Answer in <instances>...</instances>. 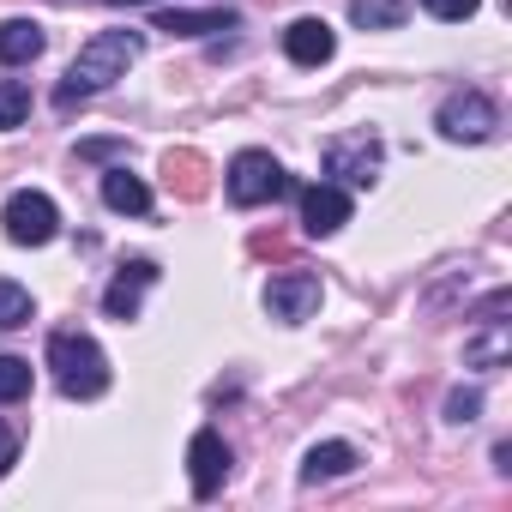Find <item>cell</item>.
Here are the masks:
<instances>
[{"instance_id": "obj_26", "label": "cell", "mask_w": 512, "mask_h": 512, "mask_svg": "<svg viewBox=\"0 0 512 512\" xmlns=\"http://www.w3.org/2000/svg\"><path fill=\"white\" fill-rule=\"evenodd\" d=\"M109 7H151V0H109Z\"/></svg>"}, {"instance_id": "obj_16", "label": "cell", "mask_w": 512, "mask_h": 512, "mask_svg": "<svg viewBox=\"0 0 512 512\" xmlns=\"http://www.w3.org/2000/svg\"><path fill=\"white\" fill-rule=\"evenodd\" d=\"M241 19L229 13V7H205V13H187V7H169V13H157V31H169V37H211V31H235Z\"/></svg>"}, {"instance_id": "obj_24", "label": "cell", "mask_w": 512, "mask_h": 512, "mask_svg": "<svg viewBox=\"0 0 512 512\" xmlns=\"http://www.w3.org/2000/svg\"><path fill=\"white\" fill-rule=\"evenodd\" d=\"M115 157H127V139H85L79 145V163H115Z\"/></svg>"}, {"instance_id": "obj_17", "label": "cell", "mask_w": 512, "mask_h": 512, "mask_svg": "<svg viewBox=\"0 0 512 512\" xmlns=\"http://www.w3.org/2000/svg\"><path fill=\"white\" fill-rule=\"evenodd\" d=\"M163 175H169V187H175L181 199H199V193L211 187V181H205V175H211V169H205V157H199V151H187V145L163 157Z\"/></svg>"}, {"instance_id": "obj_25", "label": "cell", "mask_w": 512, "mask_h": 512, "mask_svg": "<svg viewBox=\"0 0 512 512\" xmlns=\"http://www.w3.org/2000/svg\"><path fill=\"white\" fill-rule=\"evenodd\" d=\"M13 464H19V434H13V428H0V476H7Z\"/></svg>"}, {"instance_id": "obj_7", "label": "cell", "mask_w": 512, "mask_h": 512, "mask_svg": "<svg viewBox=\"0 0 512 512\" xmlns=\"http://www.w3.org/2000/svg\"><path fill=\"white\" fill-rule=\"evenodd\" d=\"M163 278V266L157 260H121V272L109 278V290H103V314L109 320H139V308H145V290Z\"/></svg>"}, {"instance_id": "obj_23", "label": "cell", "mask_w": 512, "mask_h": 512, "mask_svg": "<svg viewBox=\"0 0 512 512\" xmlns=\"http://www.w3.org/2000/svg\"><path fill=\"white\" fill-rule=\"evenodd\" d=\"M476 7L482 0H422V13L440 19V25H464V19H476Z\"/></svg>"}, {"instance_id": "obj_2", "label": "cell", "mask_w": 512, "mask_h": 512, "mask_svg": "<svg viewBox=\"0 0 512 512\" xmlns=\"http://www.w3.org/2000/svg\"><path fill=\"white\" fill-rule=\"evenodd\" d=\"M49 374H55L61 398H73V404H91V398L109 392V356H103V344L91 332H73V326L49 332Z\"/></svg>"}, {"instance_id": "obj_8", "label": "cell", "mask_w": 512, "mask_h": 512, "mask_svg": "<svg viewBox=\"0 0 512 512\" xmlns=\"http://www.w3.org/2000/svg\"><path fill=\"white\" fill-rule=\"evenodd\" d=\"M320 278L314 272H278L272 284H266V314L278 320V326H302L314 308H320Z\"/></svg>"}, {"instance_id": "obj_3", "label": "cell", "mask_w": 512, "mask_h": 512, "mask_svg": "<svg viewBox=\"0 0 512 512\" xmlns=\"http://www.w3.org/2000/svg\"><path fill=\"white\" fill-rule=\"evenodd\" d=\"M223 187H229V205L253 211V205H272L290 193V175L272 151H235L229 169H223Z\"/></svg>"}, {"instance_id": "obj_18", "label": "cell", "mask_w": 512, "mask_h": 512, "mask_svg": "<svg viewBox=\"0 0 512 512\" xmlns=\"http://www.w3.org/2000/svg\"><path fill=\"white\" fill-rule=\"evenodd\" d=\"M404 19H410V0H350L356 31H398Z\"/></svg>"}, {"instance_id": "obj_6", "label": "cell", "mask_w": 512, "mask_h": 512, "mask_svg": "<svg viewBox=\"0 0 512 512\" xmlns=\"http://www.w3.org/2000/svg\"><path fill=\"white\" fill-rule=\"evenodd\" d=\"M380 163H386V145L374 133H350V139H332L326 145V175L338 187H374L380 181Z\"/></svg>"}, {"instance_id": "obj_22", "label": "cell", "mask_w": 512, "mask_h": 512, "mask_svg": "<svg viewBox=\"0 0 512 512\" xmlns=\"http://www.w3.org/2000/svg\"><path fill=\"white\" fill-rule=\"evenodd\" d=\"M476 416H482V392H476V386H452V392H446V422H452V428H470Z\"/></svg>"}, {"instance_id": "obj_4", "label": "cell", "mask_w": 512, "mask_h": 512, "mask_svg": "<svg viewBox=\"0 0 512 512\" xmlns=\"http://www.w3.org/2000/svg\"><path fill=\"white\" fill-rule=\"evenodd\" d=\"M434 127L452 145H488L500 133V109H494L488 91H446L440 109H434Z\"/></svg>"}, {"instance_id": "obj_15", "label": "cell", "mask_w": 512, "mask_h": 512, "mask_svg": "<svg viewBox=\"0 0 512 512\" xmlns=\"http://www.w3.org/2000/svg\"><path fill=\"white\" fill-rule=\"evenodd\" d=\"M49 49V31L37 19H7L0 25V67H31Z\"/></svg>"}, {"instance_id": "obj_19", "label": "cell", "mask_w": 512, "mask_h": 512, "mask_svg": "<svg viewBox=\"0 0 512 512\" xmlns=\"http://www.w3.org/2000/svg\"><path fill=\"white\" fill-rule=\"evenodd\" d=\"M31 320H37L31 290L13 284V278H0V332H19V326H31Z\"/></svg>"}, {"instance_id": "obj_1", "label": "cell", "mask_w": 512, "mask_h": 512, "mask_svg": "<svg viewBox=\"0 0 512 512\" xmlns=\"http://www.w3.org/2000/svg\"><path fill=\"white\" fill-rule=\"evenodd\" d=\"M139 55H145V37H139V31H97V37L73 55V67H67V79H61V91H55V109L67 115L73 103L109 91L115 79H127V67H133Z\"/></svg>"}, {"instance_id": "obj_14", "label": "cell", "mask_w": 512, "mask_h": 512, "mask_svg": "<svg viewBox=\"0 0 512 512\" xmlns=\"http://www.w3.org/2000/svg\"><path fill=\"white\" fill-rule=\"evenodd\" d=\"M103 205H109L115 217H145V211H151V187H145L127 163H109V169H103Z\"/></svg>"}, {"instance_id": "obj_10", "label": "cell", "mask_w": 512, "mask_h": 512, "mask_svg": "<svg viewBox=\"0 0 512 512\" xmlns=\"http://www.w3.org/2000/svg\"><path fill=\"white\" fill-rule=\"evenodd\" d=\"M344 223H350V187H338V181H314V187H302V229H308L314 241L338 235Z\"/></svg>"}, {"instance_id": "obj_20", "label": "cell", "mask_w": 512, "mask_h": 512, "mask_svg": "<svg viewBox=\"0 0 512 512\" xmlns=\"http://www.w3.org/2000/svg\"><path fill=\"white\" fill-rule=\"evenodd\" d=\"M25 121H31V85L0 79V127H25Z\"/></svg>"}, {"instance_id": "obj_9", "label": "cell", "mask_w": 512, "mask_h": 512, "mask_svg": "<svg viewBox=\"0 0 512 512\" xmlns=\"http://www.w3.org/2000/svg\"><path fill=\"white\" fill-rule=\"evenodd\" d=\"M187 476H193V500H211L229 482V446H223L217 428H199L187 440Z\"/></svg>"}, {"instance_id": "obj_21", "label": "cell", "mask_w": 512, "mask_h": 512, "mask_svg": "<svg viewBox=\"0 0 512 512\" xmlns=\"http://www.w3.org/2000/svg\"><path fill=\"white\" fill-rule=\"evenodd\" d=\"M31 398V362L25 356H0V404Z\"/></svg>"}, {"instance_id": "obj_12", "label": "cell", "mask_w": 512, "mask_h": 512, "mask_svg": "<svg viewBox=\"0 0 512 512\" xmlns=\"http://www.w3.org/2000/svg\"><path fill=\"white\" fill-rule=\"evenodd\" d=\"M506 362H512V320L488 314V320H482V332L464 344V368H476V374H494V368H506Z\"/></svg>"}, {"instance_id": "obj_13", "label": "cell", "mask_w": 512, "mask_h": 512, "mask_svg": "<svg viewBox=\"0 0 512 512\" xmlns=\"http://www.w3.org/2000/svg\"><path fill=\"white\" fill-rule=\"evenodd\" d=\"M356 464H362V452H356L350 440H320V446H308V458H302V488L338 482V476H350Z\"/></svg>"}, {"instance_id": "obj_11", "label": "cell", "mask_w": 512, "mask_h": 512, "mask_svg": "<svg viewBox=\"0 0 512 512\" xmlns=\"http://www.w3.org/2000/svg\"><path fill=\"white\" fill-rule=\"evenodd\" d=\"M284 55H290L296 67H326V61L338 55V37H332L326 19H296V25L284 31Z\"/></svg>"}, {"instance_id": "obj_5", "label": "cell", "mask_w": 512, "mask_h": 512, "mask_svg": "<svg viewBox=\"0 0 512 512\" xmlns=\"http://www.w3.org/2000/svg\"><path fill=\"white\" fill-rule=\"evenodd\" d=\"M0 223H7V241H13V247H49V241L61 235V211H55V199L37 193V187H19V193L7 199V211H0Z\"/></svg>"}]
</instances>
